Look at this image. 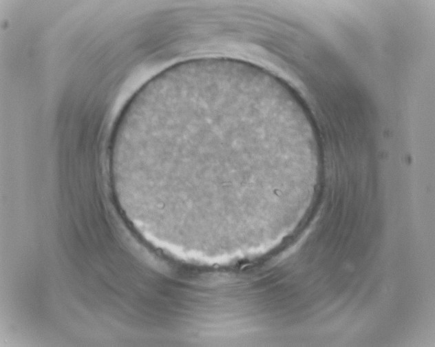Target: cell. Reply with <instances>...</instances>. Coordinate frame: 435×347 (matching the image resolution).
I'll return each mask as SVG.
<instances>
[{
    "instance_id": "obj_1",
    "label": "cell",
    "mask_w": 435,
    "mask_h": 347,
    "mask_svg": "<svg viewBox=\"0 0 435 347\" xmlns=\"http://www.w3.org/2000/svg\"><path fill=\"white\" fill-rule=\"evenodd\" d=\"M117 182L153 218L202 234L281 216L312 174L297 109L273 75L242 61L171 67L125 107Z\"/></svg>"
}]
</instances>
